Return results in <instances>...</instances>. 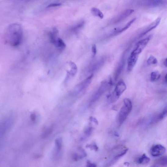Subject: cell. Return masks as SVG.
<instances>
[{"label":"cell","instance_id":"obj_4","mask_svg":"<svg viewBox=\"0 0 167 167\" xmlns=\"http://www.w3.org/2000/svg\"><path fill=\"white\" fill-rule=\"evenodd\" d=\"M126 85L122 80L119 81L113 93L109 96L110 101L113 103L117 101L126 89Z\"/></svg>","mask_w":167,"mask_h":167},{"label":"cell","instance_id":"obj_11","mask_svg":"<svg viewBox=\"0 0 167 167\" xmlns=\"http://www.w3.org/2000/svg\"><path fill=\"white\" fill-rule=\"evenodd\" d=\"M134 12V10L132 9H128L123 11L116 18L115 22L118 23L122 21L131 15Z\"/></svg>","mask_w":167,"mask_h":167},{"label":"cell","instance_id":"obj_3","mask_svg":"<svg viewBox=\"0 0 167 167\" xmlns=\"http://www.w3.org/2000/svg\"><path fill=\"white\" fill-rule=\"evenodd\" d=\"M112 83V80L111 78L108 82H104L100 85L97 91L95 92L90 99L89 103V106L97 101V100L101 97L102 95L107 91L110 87L111 86Z\"/></svg>","mask_w":167,"mask_h":167},{"label":"cell","instance_id":"obj_26","mask_svg":"<svg viewBox=\"0 0 167 167\" xmlns=\"http://www.w3.org/2000/svg\"><path fill=\"white\" fill-rule=\"evenodd\" d=\"M128 149H126L125 151H124L121 153L120 154H119L117 156H116L114 158H118V157H122L124 155H125L127 153L128 151Z\"/></svg>","mask_w":167,"mask_h":167},{"label":"cell","instance_id":"obj_24","mask_svg":"<svg viewBox=\"0 0 167 167\" xmlns=\"http://www.w3.org/2000/svg\"><path fill=\"white\" fill-rule=\"evenodd\" d=\"M62 4L60 3H51L47 6V7H55L60 6Z\"/></svg>","mask_w":167,"mask_h":167},{"label":"cell","instance_id":"obj_23","mask_svg":"<svg viewBox=\"0 0 167 167\" xmlns=\"http://www.w3.org/2000/svg\"><path fill=\"white\" fill-rule=\"evenodd\" d=\"M92 50L93 56L94 57L97 53V47L96 45H93L92 46Z\"/></svg>","mask_w":167,"mask_h":167},{"label":"cell","instance_id":"obj_2","mask_svg":"<svg viewBox=\"0 0 167 167\" xmlns=\"http://www.w3.org/2000/svg\"><path fill=\"white\" fill-rule=\"evenodd\" d=\"M132 107L131 100L128 98L124 99L123 106L119 113L118 122L120 125H121L126 120L132 110Z\"/></svg>","mask_w":167,"mask_h":167},{"label":"cell","instance_id":"obj_20","mask_svg":"<svg viewBox=\"0 0 167 167\" xmlns=\"http://www.w3.org/2000/svg\"><path fill=\"white\" fill-rule=\"evenodd\" d=\"M167 116V106L164 109L158 117L159 120H161Z\"/></svg>","mask_w":167,"mask_h":167},{"label":"cell","instance_id":"obj_17","mask_svg":"<svg viewBox=\"0 0 167 167\" xmlns=\"http://www.w3.org/2000/svg\"><path fill=\"white\" fill-rule=\"evenodd\" d=\"M156 164L159 166H167V156L161 157L156 162Z\"/></svg>","mask_w":167,"mask_h":167},{"label":"cell","instance_id":"obj_12","mask_svg":"<svg viewBox=\"0 0 167 167\" xmlns=\"http://www.w3.org/2000/svg\"><path fill=\"white\" fill-rule=\"evenodd\" d=\"M93 77V74H92L86 79L84 80L82 83H81L78 86L79 91H82L85 89H86L91 83Z\"/></svg>","mask_w":167,"mask_h":167},{"label":"cell","instance_id":"obj_16","mask_svg":"<svg viewBox=\"0 0 167 167\" xmlns=\"http://www.w3.org/2000/svg\"><path fill=\"white\" fill-rule=\"evenodd\" d=\"M161 77V74L158 71H153L151 74L150 80L152 82H156Z\"/></svg>","mask_w":167,"mask_h":167},{"label":"cell","instance_id":"obj_32","mask_svg":"<svg viewBox=\"0 0 167 167\" xmlns=\"http://www.w3.org/2000/svg\"><path fill=\"white\" fill-rule=\"evenodd\" d=\"M124 165L127 166H129V165L130 164L128 163V162H125V163H124Z\"/></svg>","mask_w":167,"mask_h":167},{"label":"cell","instance_id":"obj_8","mask_svg":"<svg viewBox=\"0 0 167 167\" xmlns=\"http://www.w3.org/2000/svg\"><path fill=\"white\" fill-rule=\"evenodd\" d=\"M166 151L165 148L161 145H156L153 146L151 150V153L152 156L159 157L163 155Z\"/></svg>","mask_w":167,"mask_h":167},{"label":"cell","instance_id":"obj_14","mask_svg":"<svg viewBox=\"0 0 167 167\" xmlns=\"http://www.w3.org/2000/svg\"><path fill=\"white\" fill-rule=\"evenodd\" d=\"M150 159L145 154H143L141 157L138 159L137 162L140 164H146L149 163Z\"/></svg>","mask_w":167,"mask_h":167},{"label":"cell","instance_id":"obj_13","mask_svg":"<svg viewBox=\"0 0 167 167\" xmlns=\"http://www.w3.org/2000/svg\"><path fill=\"white\" fill-rule=\"evenodd\" d=\"M68 64L71 67L70 70L67 71L68 77L69 78L70 76H74L77 72L78 68L77 67L75 63L72 61H70Z\"/></svg>","mask_w":167,"mask_h":167},{"label":"cell","instance_id":"obj_6","mask_svg":"<svg viewBox=\"0 0 167 167\" xmlns=\"http://www.w3.org/2000/svg\"><path fill=\"white\" fill-rule=\"evenodd\" d=\"M151 37L149 36L138 42L136 45L135 49L132 52L139 55L148 43L151 40Z\"/></svg>","mask_w":167,"mask_h":167},{"label":"cell","instance_id":"obj_18","mask_svg":"<svg viewBox=\"0 0 167 167\" xmlns=\"http://www.w3.org/2000/svg\"><path fill=\"white\" fill-rule=\"evenodd\" d=\"M157 63H158V60L154 56L152 55L150 56L147 61V64L148 65L156 64Z\"/></svg>","mask_w":167,"mask_h":167},{"label":"cell","instance_id":"obj_25","mask_svg":"<svg viewBox=\"0 0 167 167\" xmlns=\"http://www.w3.org/2000/svg\"><path fill=\"white\" fill-rule=\"evenodd\" d=\"M86 147H89L90 148L92 149L95 151H97L98 149L97 146L95 144L88 145L87 146H86Z\"/></svg>","mask_w":167,"mask_h":167},{"label":"cell","instance_id":"obj_33","mask_svg":"<svg viewBox=\"0 0 167 167\" xmlns=\"http://www.w3.org/2000/svg\"><path fill=\"white\" fill-rule=\"evenodd\" d=\"M165 82L167 83V73L165 76Z\"/></svg>","mask_w":167,"mask_h":167},{"label":"cell","instance_id":"obj_27","mask_svg":"<svg viewBox=\"0 0 167 167\" xmlns=\"http://www.w3.org/2000/svg\"><path fill=\"white\" fill-rule=\"evenodd\" d=\"M89 120L90 121L94 122L95 124H96L97 125H98V121L96 118H95L93 117H90Z\"/></svg>","mask_w":167,"mask_h":167},{"label":"cell","instance_id":"obj_19","mask_svg":"<svg viewBox=\"0 0 167 167\" xmlns=\"http://www.w3.org/2000/svg\"><path fill=\"white\" fill-rule=\"evenodd\" d=\"M136 18H134L132 19L130 22L127 23V24L125 26L122 28V29L119 31L118 32L122 33L124 31H125L128 29L129 28L132 24L134 23L136 20Z\"/></svg>","mask_w":167,"mask_h":167},{"label":"cell","instance_id":"obj_28","mask_svg":"<svg viewBox=\"0 0 167 167\" xmlns=\"http://www.w3.org/2000/svg\"><path fill=\"white\" fill-rule=\"evenodd\" d=\"M87 167H97L96 165L90 163L89 161H87Z\"/></svg>","mask_w":167,"mask_h":167},{"label":"cell","instance_id":"obj_7","mask_svg":"<svg viewBox=\"0 0 167 167\" xmlns=\"http://www.w3.org/2000/svg\"><path fill=\"white\" fill-rule=\"evenodd\" d=\"M139 55L132 52L127 60V70L128 72H131L135 66L139 57Z\"/></svg>","mask_w":167,"mask_h":167},{"label":"cell","instance_id":"obj_9","mask_svg":"<svg viewBox=\"0 0 167 167\" xmlns=\"http://www.w3.org/2000/svg\"><path fill=\"white\" fill-rule=\"evenodd\" d=\"M50 42L60 51H63L66 48V45L64 42L58 36L54 38Z\"/></svg>","mask_w":167,"mask_h":167},{"label":"cell","instance_id":"obj_22","mask_svg":"<svg viewBox=\"0 0 167 167\" xmlns=\"http://www.w3.org/2000/svg\"><path fill=\"white\" fill-rule=\"evenodd\" d=\"M93 129V128L91 127H89L86 128L84 132L85 136H89L92 134Z\"/></svg>","mask_w":167,"mask_h":167},{"label":"cell","instance_id":"obj_5","mask_svg":"<svg viewBox=\"0 0 167 167\" xmlns=\"http://www.w3.org/2000/svg\"><path fill=\"white\" fill-rule=\"evenodd\" d=\"M128 49L124 52L121 59L116 69L114 71V81H117L119 76L121 74L125 64L126 55L127 53Z\"/></svg>","mask_w":167,"mask_h":167},{"label":"cell","instance_id":"obj_21","mask_svg":"<svg viewBox=\"0 0 167 167\" xmlns=\"http://www.w3.org/2000/svg\"><path fill=\"white\" fill-rule=\"evenodd\" d=\"M84 25V22H81L73 26L72 28H71V30L74 32L78 30H79L81 27H82Z\"/></svg>","mask_w":167,"mask_h":167},{"label":"cell","instance_id":"obj_31","mask_svg":"<svg viewBox=\"0 0 167 167\" xmlns=\"http://www.w3.org/2000/svg\"><path fill=\"white\" fill-rule=\"evenodd\" d=\"M151 167H159V166L156 164L151 166Z\"/></svg>","mask_w":167,"mask_h":167},{"label":"cell","instance_id":"obj_30","mask_svg":"<svg viewBox=\"0 0 167 167\" xmlns=\"http://www.w3.org/2000/svg\"><path fill=\"white\" fill-rule=\"evenodd\" d=\"M164 65L166 67H167V58L164 61Z\"/></svg>","mask_w":167,"mask_h":167},{"label":"cell","instance_id":"obj_29","mask_svg":"<svg viewBox=\"0 0 167 167\" xmlns=\"http://www.w3.org/2000/svg\"><path fill=\"white\" fill-rule=\"evenodd\" d=\"M31 119L32 121L34 122L36 120V115L35 113H33L31 114Z\"/></svg>","mask_w":167,"mask_h":167},{"label":"cell","instance_id":"obj_15","mask_svg":"<svg viewBox=\"0 0 167 167\" xmlns=\"http://www.w3.org/2000/svg\"><path fill=\"white\" fill-rule=\"evenodd\" d=\"M91 11L93 15L101 19L103 18L104 15L103 13L99 9L96 8H92Z\"/></svg>","mask_w":167,"mask_h":167},{"label":"cell","instance_id":"obj_10","mask_svg":"<svg viewBox=\"0 0 167 167\" xmlns=\"http://www.w3.org/2000/svg\"><path fill=\"white\" fill-rule=\"evenodd\" d=\"M161 21V18L159 17L156 19L153 22L147 27L145 30L140 34V37L144 36L148 33L155 29L159 24Z\"/></svg>","mask_w":167,"mask_h":167},{"label":"cell","instance_id":"obj_1","mask_svg":"<svg viewBox=\"0 0 167 167\" xmlns=\"http://www.w3.org/2000/svg\"><path fill=\"white\" fill-rule=\"evenodd\" d=\"M23 37L22 28L20 24L13 23L8 27L5 31V40L12 46L16 47L20 45Z\"/></svg>","mask_w":167,"mask_h":167}]
</instances>
